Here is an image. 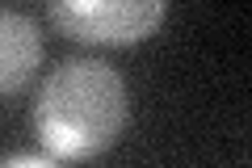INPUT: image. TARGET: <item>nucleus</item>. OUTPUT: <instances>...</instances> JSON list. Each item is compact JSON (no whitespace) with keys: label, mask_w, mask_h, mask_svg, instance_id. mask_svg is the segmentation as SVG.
<instances>
[{"label":"nucleus","mask_w":252,"mask_h":168,"mask_svg":"<svg viewBox=\"0 0 252 168\" xmlns=\"http://www.w3.org/2000/svg\"><path fill=\"white\" fill-rule=\"evenodd\" d=\"M126 118H130L126 80L105 59H89V55L63 59L42 80L30 109V126L42 151L67 164H84L109 151L122 139Z\"/></svg>","instance_id":"obj_1"},{"label":"nucleus","mask_w":252,"mask_h":168,"mask_svg":"<svg viewBox=\"0 0 252 168\" xmlns=\"http://www.w3.org/2000/svg\"><path fill=\"white\" fill-rule=\"evenodd\" d=\"M168 17V0H51L59 34L89 46H135L147 42Z\"/></svg>","instance_id":"obj_2"},{"label":"nucleus","mask_w":252,"mask_h":168,"mask_svg":"<svg viewBox=\"0 0 252 168\" xmlns=\"http://www.w3.org/2000/svg\"><path fill=\"white\" fill-rule=\"evenodd\" d=\"M42 59V34L26 13L0 9V97H13L34 80Z\"/></svg>","instance_id":"obj_3"},{"label":"nucleus","mask_w":252,"mask_h":168,"mask_svg":"<svg viewBox=\"0 0 252 168\" xmlns=\"http://www.w3.org/2000/svg\"><path fill=\"white\" fill-rule=\"evenodd\" d=\"M0 164H9V168H51L55 164V156H34V151H13V156H4Z\"/></svg>","instance_id":"obj_4"}]
</instances>
